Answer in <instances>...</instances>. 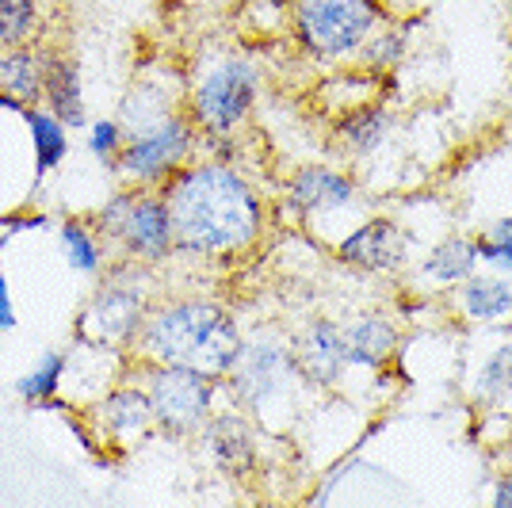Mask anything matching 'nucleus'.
<instances>
[{"label": "nucleus", "instance_id": "obj_1", "mask_svg": "<svg viewBox=\"0 0 512 508\" xmlns=\"http://www.w3.org/2000/svg\"><path fill=\"white\" fill-rule=\"evenodd\" d=\"M169 203L176 256L234 264L260 249L272 211L253 180L222 157H195L161 184Z\"/></svg>", "mask_w": 512, "mask_h": 508}, {"label": "nucleus", "instance_id": "obj_2", "mask_svg": "<svg viewBox=\"0 0 512 508\" xmlns=\"http://www.w3.org/2000/svg\"><path fill=\"white\" fill-rule=\"evenodd\" d=\"M241 340H245L241 321L226 302L176 295L153 302L130 356L150 363H180L207 371L214 379H226L241 356Z\"/></svg>", "mask_w": 512, "mask_h": 508}, {"label": "nucleus", "instance_id": "obj_3", "mask_svg": "<svg viewBox=\"0 0 512 508\" xmlns=\"http://www.w3.org/2000/svg\"><path fill=\"white\" fill-rule=\"evenodd\" d=\"M260 92H264V69L256 65L253 54L214 50L207 58H199L188 77L184 111L203 134V146L237 138V130L253 119Z\"/></svg>", "mask_w": 512, "mask_h": 508}, {"label": "nucleus", "instance_id": "obj_4", "mask_svg": "<svg viewBox=\"0 0 512 508\" xmlns=\"http://www.w3.org/2000/svg\"><path fill=\"white\" fill-rule=\"evenodd\" d=\"M96 279H100L96 291L77 310L73 337L100 348H115V352H130L157 302L153 268L134 260H111Z\"/></svg>", "mask_w": 512, "mask_h": 508}, {"label": "nucleus", "instance_id": "obj_5", "mask_svg": "<svg viewBox=\"0 0 512 508\" xmlns=\"http://www.w3.org/2000/svg\"><path fill=\"white\" fill-rule=\"evenodd\" d=\"M390 20L386 0H291V43L314 65H352L363 43Z\"/></svg>", "mask_w": 512, "mask_h": 508}, {"label": "nucleus", "instance_id": "obj_6", "mask_svg": "<svg viewBox=\"0 0 512 508\" xmlns=\"http://www.w3.org/2000/svg\"><path fill=\"white\" fill-rule=\"evenodd\" d=\"M222 390L230 405L249 413L256 424H268L276 409H291L310 386L295 363L291 340L279 333H256L241 340V356L234 371L222 379Z\"/></svg>", "mask_w": 512, "mask_h": 508}, {"label": "nucleus", "instance_id": "obj_7", "mask_svg": "<svg viewBox=\"0 0 512 508\" xmlns=\"http://www.w3.org/2000/svg\"><path fill=\"white\" fill-rule=\"evenodd\" d=\"M92 222L107 241L111 260H134L146 268H161L176 256L172 214L161 188H123L92 211Z\"/></svg>", "mask_w": 512, "mask_h": 508}, {"label": "nucleus", "instance_id": "obj_8", "mask_svg": "<svg viewBox=\"0 0 512 508\" xmlns=\"http://www.w3.org/2000/svg\"><path fill=\"white\" fill-rule=\"evenodd\" d=\"M130 375L142 382L146 394H150L157 436H165L172 444H192L214 417V409H218L222 379H214L207 371L180 367V363L134 360L130 356Z\"/></svg>", "mask_w": 512, "mask_h": 508}, {"label": "nucleus", "instance_id": "obj_9", "mask_svg": "<svg viewBox=\"0 0 512 508\" xmlns=\"http://www.w3.org/2000/svg\"><path fill=\"white\" fill-rule=\"evenodd\" d=\"M199 149H203V134L195 130L192 115L172 111L150 127L130 130L111 176L127 188H161L172 172H180L199 157Z\"/></svg>", "mask_w": 512, "mask_h": 508}, {"label": "nucleus", "instance_id": "obj_10", "mask_svg": "<svg viewBox=\"0 0 512 508\" xmlns=\"http://www.w3.org/2000/svg\"><path fill=\"white\" fill-rule=\"evenodd\" d=\"M279 207L287 211V218L295 226L325 233V226L333 218L363 211V191L356 172H348L344 165L310 161V165H299V169L283 180Z\"/></svg>", "mask_w": 512, "mask_h": 508}, {"label": "nucleus", "instance_id": "obj_11", "mask_svg": "<svg viewBox=\"0 0 512 508\" xmlns=\"http://www.w3.org/2000/svg\"><path fill=\"white\" fill-rule=\"evenodd\" d=\"M85 421L96 436V444L104 451L107 466L127 459L130 451L146 447L157 436V421H153V405L146 386L127 375L123 382H115L107 394H100L96 402L85 405Z\"/></svg>", "mask_w": 512, "mask_h": 508}, {"label": "nucleus", "instance_id": "obj_12", "mask_svg": "<svg viewBox=\"0 0 512 508\" xmlns=\"http://www.w3.org/2000/svg\"><path fill=\"white\" fill-rule=\"evenodd\" d=\"M333 260L360 276H398L409 264V233L390 214H367L329 245Z\"/></svg>", "mask_w": 512, "mask_h": 508}, {"label": "nucleus", "instance_id": "obj_13", "mask_svg": "<svg viewBox=\"0 0 512 508\" xmlns=\"http://www.w3.org/2000/svg\"><path fill=\"white\" fill-rule=\"evenodd\" d=\"M203 455L211 459V466L230 478L237 486L256 482L260 478V463H264V451H260V428L249 413H241L237 405L230 409H214V417L207 421V428L195 436Z\"/></svg>", "mask_w": 512, "mask_h": 508}, {"label": "nucleus", "instance_id": "obj_14", "mask_svg": "<svg viewBox=\"0 0 512 508\" xmlns=\"http://www.w3.org/2000/svg\"><path fill=\"white\" fill-rule=\"evenodd\" d=\"M398 127V115L394 107L386 104L383 96L379 100H367V104H356L333 115V127H329V149L333 157L344 161V165H363L371 157H379L390 142V134Z\"/></svg>", "mask_w": 512, "mask_h": 508}, {"label": "nucleus", "instance_id": "obj_15", "mask_svg": "<svg viewBox=\"0 0 512 508\" xmlns=\"http://www.w3.org/2000/svg\"><path fill=\"white\" fill-rule=\"evenodd\" d=\"M291 352L299 363L306 386L318 390H337L344 382L348 367V352H344V329L333 318H310L299 333L291 337Z\"/></svg>", "mask_w": 512, "mask_h": 508}, {"label": "nucleus", "instance_id": "obj_16", "mask_svg": "<svg viewBox=\"0 0 512 508\" xmlns=\"http://www.w3.org/2000/svg\"><path fill=\"white\" fill-rule=\"evenodd\" d=\"M344 329V352H348V367L352 371H371V375H383L398 363L402 352V321L379 314V310H363L356 318L341 321Z\"/></svg>", "mask_w": 512, "mask_h": 508}, {"label": "nucleus", "instance_id": "obj_17", "mask_svg": "<svg viewBox=\"0 0 512 508\" xmlns=\"http://www.w3.org/2000/svg\"><path fill=\"white\" fill-rule=\"evenodd\" d=\"M130 375V352H115V348H100L88 340L73 337V352H65V382L73 398L69 402L77 409H85L88 402H96L100 394H107L115 382H123Z\"/></svg>", "mask_w": 512, "mask_h": 508}, {"label": "nucleus", "instance_id": "obj_18", "mask_svg": "<svg viewBox=\"0 0 512 508\" xmlns=\"http://www.w3.org/2000/svg\"><path fill=\"white\" fill-rule=\"evenodd\" d=\"M444 306L463 325H505L512 318V276L478 268L459 287H451Z\"/></svg>", "mask_w": 512, "mask_h": 508}, {"label": "nucleus", "instance_id": "obj_19", "mask_svg": "<svg viewBox=\"0 0 512 508\" xmlns=\"http://www.w3.org/2000/svg\"><path fill=\"white\" fill-rule=\"evenodd\" d=\"M184 100H188V81H180L176 73H142L138 81H130L127 96L119 104V123L123 130H142L165 119L172 111H184Z\"/></svg>", "mask_w": 512, "mask_h": 508}, {"label": "nucleus", "instance_id": "obj_20", "mask_svg": "<svg viewBox=\"0 0 512 508\" xmlns=\"http://www.w3.org/2000/svg\"><path fill=\"white\" fill-rule=\"evenodd\" d=\"M43 107H50L69 130L88 127L81 62L65 50H43Z\"/></svg>", "mask_w": 512, "mask_h": 508}, {"label": "nucleus", "instance_id": "obj_21", "mask_svg": "<svg viewBox=\"0 0 512 508\" xmlns=\"http://www.w3.org/2000/svg\"><path fill=\"white\" fill-rule=\"evenodd\" d=\"M482 268L478 260V241L474 233H444L440 241L428 245V253L417 264V279L428 291H451L459 287L467 276H474Z\"/></svg>", "mask_w": 512, "mask_h": 508}, {"label": "nucleus", "instance_id": "obj_22", "mask_svg": "<svg viewBox=\"0 0 512 508\" xmlns=\"http://www.w3.org/2000/svg\"><path fill=\"white\" fill-rule=\"evenodd\" d=\"M0 96L12 104H43V50L31 46H0Z\"/></svg>", "mask_w": 512, "mask_h": 508}, {"label": "nucleus", "instance_id": "obj_23", "mask_svg": "<svg viewBox=\"0 0 512 508\" xmlns=\"http://www.w3.org/2000/svg\"><path fill=\"white\" fill-rule=\"evenodd\" d=\"M58 245H62L65 264L77 272V276H100L111 253H107V241L100 237L92 214H69L58 222Z\"/></svg>", "mask_w": 512, "mask_h": 508}, {"label": "nucleus", "instance_id": "obj_24", "mask_svg": "<svg viewBox=\"0 0 512 508\" xmlns=\"http://www.w3.org/2000/svg\"><path fill=\"white\" fill-rule=\"evenodd\" d=\"M27 130H31V149H35V184H43L50 172H58L69 157V127L43 104H31L20 111Z\"/></svg>", "mask_w": 512, "mask_h": 508}, {"label": "nucleus", "instance_id": "obj_25", "mask_svg": "<svg viewBox=\"0 0 512 508\" xmlns=\"http://www.w3.org/2000/svg\"><path fill=\"white\" fill-rule=\"evenodd\" d=\"M512 382V340H501L493 344L490 352L482 356V363L474 367V375L467 382V402L482 413V409H493V405L505 398Z\"/></svg>", "mask_w": 512, "mask_h": 508}, {"label": "nucleus", "instance_id": "obj_26", "mask_svg": "<svg viewBox=\"0 0 512 508\" xmlns=\"http://www.w3.org/2000/svg\"><path fill=\"white\" fill-rule=\"evenodd\" d=\"M409 31H413V23L390 16V20L363 43V50L356 54L352 65H360V69L375 73V77H390V73L409 58Z\"/></svg>", "mask_w": 512, "mask_h": 508}, {"label": "nucleus", "instance_id": "obj_27", "mask_svg": "<svg viewBox=\"0 0 512 508\" xmlns=\"http://www.w3.org/2000/svg\"><path fill=\"white\" fill-rule=\"evenodd\" d=\"M62 382H65V352L50 348V352L39 356V363H35L27 375H20V379L12 382V390H16V398H20V402L39 409L46 398L62 394Z\"/></svg>", "mask_w": 512, "mask_h": 508}, {"label": "nucleus", "instance_id": "obj_28", "mask_svg": "<svg viewBox=\"0 0 512 508\" xmlns=\"http://www.w3.org/2000/svg\"><path fill=\"white\" fill-rule=\"evenodd\" d=\"M43 23V0H0V46H31Z\"/></svg>", "mask_w": 512, "mask_h": 508}, {"label": "nucleus", "instance_id": "obj_29", "mask_svg": "<svg viewBox=\"0 0 512 508\" xmlns=\"http://www.w3.org/2000/svg\"><path fill=\"white\" fill-rule=\"evenodd\" d=\"M474 241H478L482 268L512 276V214H497L486 230L474 233Z\"/></svg>", "mask_w": 512, "mask_h": 508}, {"label": "nucleus", "instance_id": "obj_30", "mask_svg": "<svg viewBox=\"0 0 512 508\" xmlns=\"http://www.w3.org/2000/svg\"><path fill=\"white\" fill-rule=\"evenodd\" d=\"M123 142H127V130L119 119H92L88 123V153L104 165V172H115V161H119V153H123Z\"/></svg>", "mask_w": 512, "mask_h": 508}, {"label": "nucleus", "instance_id": "obj_31", "mask_svg": "<svg viewBox=\"0 0 512 508\" xmlns=\"http://www.w3.org/2000/svg\"><path fill=\"white\" fill-rule=\"evenodd\" d=\"M16 325L20 318H16V302H12V283L0 272V333H12Z\"/></svg>", "mask_w": 512, "mask_h": 508}, {"label": "nucleus", "instance_id": "obj_32", "mask_svg": "<svg viewBox=\"0 0 512 508\" xmlns=\"http://www.w3.org/2000/svg\"><path fill=\"white\" fill-rule=\"evenodd\" d=\"M493 505L512 508V466H509V470H501V474L493 478Z\"/></svg>", "mask_w": 512, "mask_h": 508}, {"label": "nucleus", "instance_id": "obj_33", "mask_svg": "<svg viewBox=\"0 0 512 508\" xmlns=\"http://www.w3.org/2000/svg\"><path fill=\"white\" fill-rule=\"evenodd\" d=\"M493 409H505V413H512V382H509V390H505V398L493 405Z\"/></svg>", "mask_w": 512, "mask_h": 508}, {"label": "nucleus", "instance_id": "obj_34", "mask_svg": "<svg viewBox=\"0 0 512 508\" xmlns=\"http://www.w3.org/2000/svg\"><path fill=\"white\" fill-rule=\"evenodd\" d=\"M501 329H509V333H512V318H509V321H505V325H501Z\"/></svg>", "mask_w": 512, "mask_h": 508}]
</instances>
